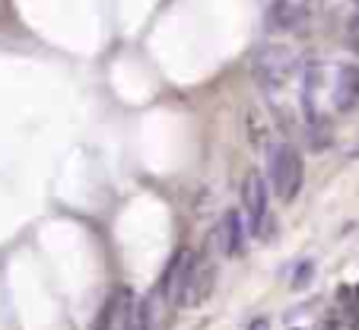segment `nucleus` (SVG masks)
<instances>
[{"label": "nucleus", "instance_id": "nucleus-1", "mask_svg": "<svg viewBox=\"0 0 359 330\" xmlns=\"http://www.w3.org/2000/svg\"><path fill=\"white\" fill-rule=\"evenodd\" d=\"M267 172H271V188L283 203L296 200L305 181V162L292 143H273L267 153Z\"/></svg>", "mask_w": 359, "mask_h": 330}, {"label": "nucleus", "instance_id": "nucleus-2", "mask_svg": "<svg viewBox=\"0 0 359 330\" xmlns=\"http://www.w3.org/2000/svg\"><path fill=\"white\" fill-rule=\"evenodd\" d=\"M251 70H255V80H258L267 92H277V89H283L286 83L292 80V74H296V54L286 45H264L255 54Z\"/></svg>", "mask_w": 359, "mask_h": 330}, {"label": "nucleus", "instance_id": "nucleus-3", "mask_svg": "<svg viewBox=\"0 0 359 330\" xmlns=\"http://www.w3.org/2000/svg\"><path fill=\"white\" fill-rule=\"evenodd\" d=\"M242 207H245V216H248V229L255 235H267V226H271V191H267V181L258 172L245 175Z\"/></svg>", "mask_w": 359, "mask_h": 330}, {"label": "nucleus", "instance_id": "nucleus-4", "mask_svg": "<svg viewBox=\"0 0 359 330\" xmlns=\"http://www.w3.org/2000/svg\"><path fill=\"white\" fill-rule=\"evenodd\" d=\"M93 330H137V302L130 289H118L109 302L102 305Z\"/></svg>", "mask_w": 359, "mask_h": 330}, {"label": "nucleus", "instance_id": "nucleus-5", "mask_svg": "<svg viewBox=\"0 0 359 330\" xmlns=\"http://www.w3.org/2000/svg\"><path fill=\"white\" fill-rule=\"evenodd\" d=\"M194 251H178L175 257L169 261V267H165V273H163V280H159V296L165 298V305H178L182 302V292H184V283H188V273H191V267H194Z\"/></svg>", "mask_w": 359, "mask_h": 330}, {"label": "nucleus", "instance_id": "nucleus-6", "mask_svg": "<svg viewBox=\"0 0 359 330\" xmlns=\"http://www.w3.org/2000/svg\"><path fill=\"white\" fill-rule=\"evenodd\" d=\"M213 280H217V267H213V261H207V257H194V267H191V273H188V283H184L182 302L178 305H184V308H197V305L213 292Z\"/></svg>", "mask_w": 359, "mask_h": 330}, {"label": "nucleus", "instance_id": "nucleus-7", "mask_svg": "<svg viewBox=\"0 0 359 330\" xmlns=\"http://www.w3.org/2000/svg\"><path fill=\"white\" fill-rule=\"evenodd\" d=\"M359 102V64H344L334 74V89H331V105L337 111H350Z\"/></svg>", "mask_w": 359, "mask_h": 330}, {"label": "nucleus", "instance_id": "nucleus-8", "mask_svg": "<svg viewBox=\"0 0 359 330\" xmlns=\"http://www.w3.org/2000/svg\"><path fill=\"white\" fill-rule=\"evenodd\" d=\"M217 242H219V248H223V254H229V257H238L245 251V223H242V213H238V209L223 213L219 229H217Z\"/></svg>", "mask_w": 359, "mask_h": 330}, {"label": "nucleus", "instance_id": "nucleus-9", "mask_svg": "<svg viewBox=\"0 0 359 330\" xmlns=\"http://www.w3.org/2000/svg\"><path fill=\"white\" fill-rule=\"evenodd\" d=\"M309 16V7H305L302 0H277L271 7V29L277 32H292L299 29Z\"/></svg>", "mask_w": 359, "mask_h": 330}, {"label": "nucleus", "instance_id": "nucleus-10", "mask_svg": "<svg viewBox=\"0 0 359 330\" xmlns=\"http://www.w3.org/2000/svg\"><path fill=\"white\" fill-rule=\"evenodd\" d=\"M165 308H169V305L159 296V289H149L147 296L137 302V330H159Z\"/></svg>", "mask_w": 359, "mask_h": 330}, {"label": "nucleus", "instance_id": "nucleus-11", "mask_svg": "<svg viewBox=\"0 0 359 330\" xmlns=\"http://www.w3.org/2000/svg\"><path fill=\"white\" fill-rule=\"evenodd\" d=\"M346 45L359 54V10L350 16V22H346Z\"/></svg>", "mask_w": 359, "mask_h": 330}, {"label": "nucleus", "instance_id": "nucleus-12", "mask_svg": "<svg viewBox=\"0 0 359 330\" xmlns=\"http://www.w3.org/2000/svg\"><path fill=\"white\" fill-rule=\"evenodd\" d=\"M251 330H267V321H258V324H251Z\"/></svg>", "mask_w": 359, "mask_h": 330}, {"label": "nucleus", "instance_id": "nucleus-13", "mask_svg": "<svg viewBox=\"0 0 359 330\" xmlns=\"http://www.w3.org/2000/svg\"><path fill=\"white\" fill-rule=\"evenodd\" d=\"M346 156H350V159H359V143H356V146H353V149H350V153H346Z\"/></svg>", "mask_w": 359, "mask_h": 330}, {"label": "nucleus", "instance_id": "nucleus-14", "mask_svg": "<svg viewBox=\"0 0 359 330\" xmlns=\"http://www.w3.org/2000/svg\"><path fill=\"white\" fill-rule=\"evenodd\" d=\"M356 4H359V0H356Z\"/></svg>", "mask_w": 359, "mask_h": 330}]
</instances>
